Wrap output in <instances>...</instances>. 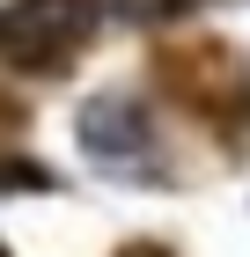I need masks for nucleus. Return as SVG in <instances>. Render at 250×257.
Segmentation results:
<instances>
[{
    "label": "nucleus",
    "mask_w": 250,
    "mask_h": 257,
    "mask_svg": "<svg viewBox=\"0 0 250 257\" xmlns=\"http://www.w3.org/2000/svg\"><path fill=\"white\" fill-rule=\"evenodd\" d=\"M81 147L103 177H147L154 169V133H147V110L140 96H96L81 110Z\"/></svg>",
    "instance_id": "obj_1"
},
{
    "label": "nucleus",
    "mask_w": 250,
    "mask_h": 257,
    "mask_svg": "<svg viewBox=\"0 0 250 257\" xmlns=\"http://www.w3.org/2000/svg\"><path fill=\"white\" fill-rule=\"evenodd\" d=\"M89 37V8L81 0H22L0 15V52L15 66H59Z\"/></svg>",
    "instance_id": "obj_2"
}]
</instances>
